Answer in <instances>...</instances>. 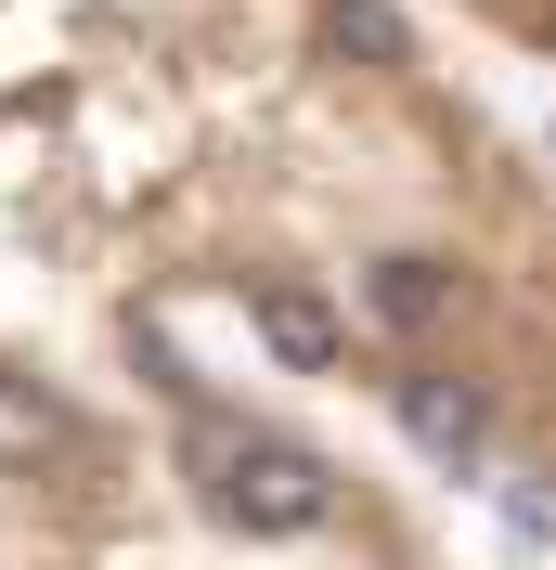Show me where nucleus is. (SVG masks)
Wrapping results in <instances>:
<instances>
[{"label": "nucleus", "instance_id": "f257e3e1", "mask_svg": "<svg viewBox=\"0 0 556 570\" xmlns=\"http://www.w3.org/2000/svg\"><path fill=\"white\" fill-rule=\"evenodd\" d=\"M544 480V181L388 0H0V570H466Z\"/></svg>", "mask_w": 556, "mask_h": 570}]
</instances>
